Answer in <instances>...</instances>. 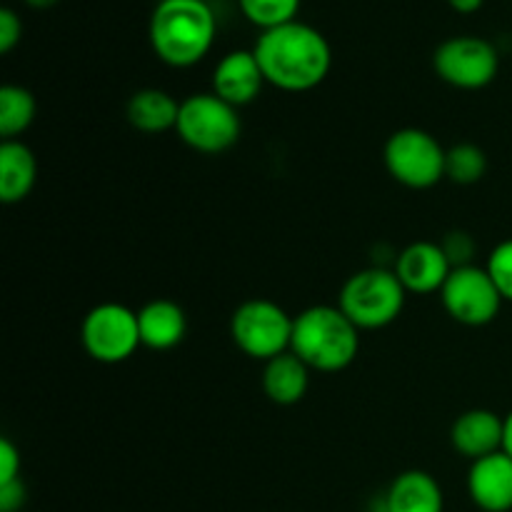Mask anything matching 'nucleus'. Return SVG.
<instances>
[{
  "mask_svg": "<svg viewBox=\"0 0 512 512\" xmlns=\"http://www.w3.org/2000/svg\"><path fill=\"white\" fill-rule=\"evenodd\" d=\"M265 83L285 93H305L328 78L333 50L328 38L308 23L278 25L260 33L253 48Z\"/></svg>",
  "mask_w": 512,
  "mask_h": 512,
  "instance_id": "nucleus-1",
  "label": "nucleus"
},
{
  "mask_svg": "<svg viewBox=\"0 0 512 512\" xmlns=\"http://www.w3.org/2000/svg\"><path fill=\"white\" fill-rule=\"evenodd\" d=\"M150 48L170 68H190L210 53L218 20L208 0H158L150 15Z\"/></svg>",
  "mask_w": 512,
  "mask_h": 512,
  "instance_id": "nucleus-2",
  "label": "nucleus"
},
{
  "mask_svg": "<svg viewBox=\"0 0 512 512\" xmlns=\"http://www.w3.org/2000/svg\"><path fill=\"white\" fill-rule=\"evenodd\" d=\"M290 350L318 373H340L360 350V330L338 305H310L293 320Z\"/></svg>",
  "mask_w": 512,
  "mask_h": 512,
  "instance_id": "nucleus-3",
  "label": "nucleus"
},
{
  "mask_svg": "<svg viewBox=\"0 0 512 512\" xmlns=\"http://www.w3.org/2000/svg\"><path fill=\"white\" fill-rule=\"evenodd\" d=\"M408 290L395 270L365 268L350 275L340 288L338 308L348 315L358 330H380L400 318Z\"/></svg>",
  "mask_w": 512,
  "mask_h": 512,
  "instance_id": "nucleus-4",
  "label": "nucleus"
},
{
  "mask_svg": "<svg viewBox=\"0 0 512 512\" xmlns=\"http://www.w3.org/2000/svg\"><path fill=\"white\" fill-rule=\"evenodd\" d=\"M175 133L188 148L205 155H218L233 148L243 133L238 108L215 93H195L180 103Z\"/></svg>",
  "mask_w": 512,
  "mask_h": 512,
  "instance_id": "nucleus-5",
  "label": "nucleus"
},
{
  "mask_svg": "<svg viewBox=\"0 0 512 512\" xmlns=\"http://www.w3.org/2000/svg\"><path fill=\"white\" fill-rule=\"evenodd\" d=\"M293 315L268 298H253L238 305L230 318V338L240 353L253 360L278 358L293 343Z\"/></svg>",
  "mask_w": 512,
  "mask_h": 512,
  "instance_id": "nucleus-6",
  "label": "nucleus"
},
{
  "mask_svg": "<svg viewBox=\"0 0 512 512\" xmlns=\"http://www.w3.org/2000/svg\"><path fill=\"white\" fill-rule=\"evenodd\" d=\"M445 155L435 135L420 128L395 130L383 150L385 168L410 190H428L445 178Z\"/></svg>",
  "mask_w": 512,
  "mask_h": 512,
  "instance_id": "nucleus-7",
  "label": "nucleus"
},
{
  "mask_svg": "<svg viewBox=\"0 0 512 512\" xmlns=\"http://www.w3.org/2000/svg\"><path fill=\"white\" fill-rule=\"evenodd\" d=\"M80 343L95 363H125L143 345L138 313L120 303L95 305L80 325Z\"/></svg>",
  "mask_w": 512,
  "mask_h": 512,
  "instance_id": "nucleus-8",
  "label": "nucleus"
},
{
  "mask_svg": "<svg viewBox=\"0 0 512 512\" xmlns=\"http://www.w3.org/2000/svg\"><path fill=\"white\" fill-rule=\"evenodd\" d=\"M433 68L448 85L460 90H480L495 80L500 55L490 40L475 35H458L438 45Z\"/></svg>",
  "mask_w": 512,
  "mask_h": 512,
  "instance_id": "nucleus-9",
  "label": "nucleus"
},
{
  "mask_svg": "<svg viewBox=\"0 0 512 512\" xmlns=\"http://www.w3.org/2000/svg\"><path fill=\"white\" fill-rule=\"evenodd\" d=\"M440 300L450 318L468 328H483L493 323L505 303L488 270L478 265L453 268L448 283L440 290Z\"/></svg>",
  "mask_w": 512,
  "mask_h": 512,
  "instance_id": "nucleus-10",
  "label": "nucleus"
},
{
  "mask_svg": "<svg viewBox=\"0 0 512 512\" xmlns=\"http://www.w3.org/2000/svg\"><path fill=\"white\" fill-rule=\"evenodd\" d=\"M395 275L403 288L415 295H433L443 290L453 273V263L445 255L443 245L433 240H418L410 243L395 260Z\"/></svg>",
  "mask_w": 512,
  "mask_h": 512,
  "instance_id": "nucleus-11",
  "label": "nucleus"
},
{
  "mask_svg": "<svg viewBox=\"0 0 512 512\" xmlns=\"http://www.w3.org/2000/svg\"><path fill=\"white\" fill-rule=\"evenodd\" d=\"M263 85L265 75L253 50H233L223 55L213 70V93L233 108L253 103Z\"/></svg>",
  "mask_w": 512,
  "mask_h": 512,
  "instance_id": "nucleus-12",
  "label": "nucleus"
},
{
  "mask_svg": "<svg viewBox=\"0 0 512 512\" xmlns=\"http://www.w3.org/2000/svg\"><path fill=\"white\" fill-rule=\"evenodd\" d=\"M468 495L483 512L512 510V458L500 453L480 458L468 470Z\"/></svg>",
  "mask_w": 512,
  "mask_h": 512,
  "instance_id": "nucleus-13",
  "label": "nucleus"
},
{
  "mask_svg": "<svg viewBox=\"0 0 512 512\" xmlns=\"http://www.w3.org/2000/svg\"><path fill=\"white\" fill-rule=\"evenodd\" d=\"M505 418L485 408L468 410L460 415L450 430V443L460 455L475 460L488 458V455L503 450Z\"/></svg>",
  "mask_w": 512,
  "mask_h": 512,
  "instance_id": "nucleus-14",
  "label": "nucleus"
},
{
  "mask_svg": "<svg viewBox=\"0 0 512 512\" xmlns=\"http://www.w3.org/2000/svg\"><path fill=\"white\" fill-rule=\"evenodd\" d=\"M380 508L383 512H445V495L430 473L405 470L390 483Z\"/></svg>",
  "mask_w": 512,
  "mask_h": 512,
  "instance_id": "nucleus-15",
  "label": "nucleus"
},
{
  "mask_svg": "<svg viewBox=\"0 0 512 512\" xmlns=\"http://www.w3.org/2000/svg\"><path fill=\"white\" fill-rule=\"evenodd\" d=\"M140 343L150 350H173L188 333L185 310L175 300L158 298L138 310Z\"/></svg>",
  "mask_w": 512,
  "mask_h": 512,
  "instance_id": "nucleus-16",
  "label": "nucleus"
},
{
  "mask_svg": "<svg viewBox=\"0 0 512 512\" xmlns=\"http://www.w3.org/2000/svg\"><path fill=\"white\" fill-rule=\"evenodd\" d=\"M310 373L313 370L293 350H288V353L265 363L260 380H263V390L270 403L288 408V405H298L305 398L310 388Z\"/></svg>",
  "mask_w": 512,
  "mask_h": 512,
  "instance_id": "nucleus-17",
  "label": "nucleus"
},
{
  "mask_svg": "<svg viewBox=\"0 0 512 512\" xmlns=\"http://www.w3.org/2000/svg\"><path fill=\"white\" fill-rule=\"evenodd\" d=\"M38 180V160L20 140H3L0 145V198L15 205L28 198Z\"/></svg>",
  "mask_w": 512,
  "mask_h": 512,
  "instance_id": "nucleus-18",
  "label": "nucleus"
},
{
  "mask_svg": "<svg viewBox=\"0 0 512 512\" xmlns=\"http://www.w3.org/2000/svg\"><path fill=\"white\" fill-rule=\"evenodd\" d=\"M128 113L130 125L140 133L158 135L175 130L180 115V103L170 93L160 88H143L128 100Z\"/></svg>",
  "mask_w": 512,
  "mask_h": 512,
  "instance_id": "nucleus-19",
  "label": "nucleus"
},
{
  "mask_svg": "<svg viewBox=\"0 0 512 512\" xmlns=\"http://www.w3.org/2000/svg\"><path fill=\"white\" fill-rule=\"evenodd\" d=\"M33 93L23 85H3L0 88V135L5 140H18L35 120Z\"/></svg>",
  "mask_w": 512,
  "mask_h": 512,
  "instance_id": "nucleus-20",
  "label": "nucleus"
},
{
  "mask_svg": "<svg viewBox=\"0 0 512 512\" xmlns=\"http://www.w3.org/2000/svg\"><path fill=\"white\" fill-rule=\"evenodd\" d=\"M488 173V155L480 145L458 143L445 155V178L455 185H475Z\"/></svg>",
  "mask_w": 512,
  "mask_h": 512,
  "instance_id": "nucleus-21",
  "label": "nucleus"
},
{
  "mask_svg": "<svg viewBox=\"0 0 512 512\" xmlns=\"http://www.w3.org/2000/svg\"><path fill=\"white\" fill-rule=\"evenodd\" d=\"M238 3L245 18L263 30L293 23L298 20L295 15L300 10V0H238Z\"/></svg>",
  "mask_w": 512,
  "mask_h": 512,
  "instance_id": "nucleus-22",
  "label": "nucleus"
},
{
  "mask_svg": "<svg viewBox=\"0 0 512 512\" xmlns=\"http://www.w3.org/2000/svg\"><path fill=\"white\" fill-rule=\"evenodd\" d=\"M485 270L490 273V278H493L495 288L500 290L503 300L512 303V238L495 245Z\"/></svg>",
  "mask_w": 512,
  "mask_h": 512,
  "instance_id": "nucleus-23",
  "label": "nucleus"
},
{
  "mask_svg": "<svg viewBox=\"0 0 512 512\" xmlns=\"http://www.w3.org/2000/svg\"><path fill=\"white\" fill-rule=\"evenodd\" d=\"M445 255L453 263V268H463V265H473V255H475V243L468 233L463 230H453V233L445 235L443 243Z\"/></svg>",
  "mask_w": 512,
  "mask_h": 512,
  "instance_id": "nucleus-24",
  "label": "nucleus"
},
{
  "mask_svg": "<svg viewBox=\"0 0 512 512\" xmlns=\"http://www.w3.org/2000/svg\"><path fill=\"white\" fill-rule=\"evenodd\" d=\"M23 38V20L13 8L0 10V53H10Z\"/></svg>",
  "mask_w": 512,
  "mask_h": 512,
  "instance_id": "nucleus-25",
  "label": "nucleus"
},
{
  "mask_svg": "<svg viewBox=\"0 0 512 512\" xmlns=\"http://www.w3.org/2000/svg\"><path fill=\"white\" fill-rule=\"evenodd\" d=\"M20 480V450L10 438H0V485Z\"/></svg>",
  "mask_w": 512,
  "mask_h": 512,
  "instance_id": "nucleus-26",
  "label": "nucleus"
},
{
  "mask_svg": "<svg viewBox=\"0 0 512 512\" xmlns=\"http://www.w3.org/2000/svg\"><path fill=\"white\" fill-rule=\"evenodd\" d=\"M25 485L23 480L0 485V512H18L25 505Z\"/></svg>",
  "mask_w": 512,
  "mask_h": 512,
  "instance_id": "nucleus-27",
  "label": "nucleus"
},
{
  "mask_svg": "<svg viewBox=\"0 0 512 512\" xmlns=\"http://www.w3.org/2000/svg\"><path fill=\"white\" fill-rule=\"evenodd\" d=\"M448 3H450V8L458 10V13L470 15V13H475V10L483 8L485 0H448Z\"/></svg>",
  "mask_w": 512,
  "mask_h": 512,
  "instance_id": "nucleus-28",
  "label": "nucleus"
},
{
  "mask_svg": "<svg viewBox=\"0 0 512 512\" xmlns=\"http://www.w3.org/2000/svg\"><path fill=\"white\" fill-rule=\"evenodd\" d=\"M503 453L512 458V413L505 415V435H503Z\"/></svg>",
  "mask_w": 512,
  "mask_h": 512,
  "instance_id": "nucleus-29",
  "label": "nucleus"
},
{
  "mask_svg": "<svg viewBox=\"0 0 512 512\" xmlns=\"http://www.w3.org/2000/svg\"><path fill=\"white\" fill-rule=\"evenodd\" d=\"M28 5H33V8H50V5H55L58 0H25Z\"/></svg>",
  "mask_w": 512,
  "mask_h": 512,
  "instance_id": "nucleus-30",
  "label": "nucleus"
}]
</instances>
